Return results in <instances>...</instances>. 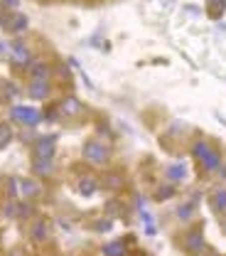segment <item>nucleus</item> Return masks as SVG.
<instances>
[{
  "mask_svg": "<svg viewBox=\"0 0 226 256\" xmlns=\"http://www.w3.org/2000/svg\"><path fill=\"white\" fill-rule=\"evenodd\" d=\"M59 108H62V114H66V116H76V114H81V101L74 98V96H69V98L62 101Z\"/></svg>",
  "mask_w": 226,
  "mask_h": 256,
  "instance_id": "7",
  "label": "nucleus"
},
{
  "mask_svg": "<svg viewBox=\"0 0 226 256\" xmlns=\"http://www.w3.org/2000/svg\"><path fill=\"white\" fill-rule=\"evenodd\" d=\"M103 254L106 256H123L126 254V246L118 242V244H108V246H103Z\"/></svg>",
  "mask_w": 226,
  "mask_h": 256,
  "instance_id": "14",
  "label": "nucleus"
},
{
  "mask_svg": "<svg viewBox=\"0 0 226 256\" xmlns=\"http://www.w3.org/2000/svg\"><path fill=\"white\" fill-rule=\"evenodd\" d=\"M27 92H30L32 98H47L49 96V84H47V79H32Z\"/></svg>",
  "mask_w": 226,
  "mask_h": 256,
  "instance_id": "6",
  "label": "nucleus"
},
{
  "mask_svg": "<svg viewBox=\"0 0 226 256\" xmlns=\"http://www.w3.org/2000/svg\"><path fill=\"white\" fill-rule=\"evenodd\" d=\"M10 116H12V121H17V124L30 126V128L37 126V124L42 121V114H39L37 108H30V106H12Z\"/></svg>",
  "mask_w": 226,
  "mask_h": 256,
  "instance_id": "1",
  "label": "nucleus"
},
{
  "mask_svg": "<svg viewBox=\"0 0 226 256\" xmlns=\"http://www.w3.org/2000/svg\"><path fill=\"white\" fill-rule=\"evenodd\" d=\"M96 229H101V232H106V229H111V222H98Z\"/></svg>",
  "mask_w": 226,
  "mask_h": 256,
  "instance_id": "21",
  "label": "nucleus"
},
{
  "mask_svg": "<svg viewBox=\"0 0 226 256\" xmlns=\"http://www.w3.org/2000/svg\"><path fill=\"white\" fill-rule=\"evenodd\" d=\"M44 234H47V232H44V224H34V229H32L34 239H44Z\"/></svg>",
  "mask_w": 226,
  "mask_h": 256,
  "instance_id": "19",
  "label": "nucleus"
},
{
  "mask_svg": "<svg viewBox=\"0 0 226 256\" xmlns=\"http://www.w3.org/2000/svg\"><path fill=\"white\" fill-rule=\"evenodd\" d=\"M0 25H5L10 32H22L25 28H27V18H25V15H20V12H12V15L0 18Z\"/></svg>",
  "mask_w": 226,
  "mask_h": 256,
  "instance_id": "4",
  "label": "nucleus"
},
{
  "mask_svg": "<svg viewBox=\"0 0 226 256\" xmlns=\"http://www.w3.org/2000/svg\"><path fill=\"white\" fill-rule=\"evenodd\" d=\"M30 76L32 79H47L49 76V69L39 62H30Z\"/></svg>",
  "mask_w": 226,
  "mask_h": 256,
  "instance_id": "9",
  "label": "nucleus"
},
{
  "mask_svg": "<svg viewBox=\"0 0 226 256\" xmlns=\"http://www.w3.org/2000/svg\"><path fill=\"white\" fill-rule=\"evenodd\" d=\"M170 194H172V188H167V190H162L160 194H158V197H160V200H165V197H170Z\"/></svg>",
  "mask_w": 226,
  "mask_h": 256,
  "instance_id": "22",
  "label": "nucleus"
},
{
  "mask_svg": "<svg viewBox=\"0 0 226 256\" xmlns=\"http://www.w3.org/2000/svg\"><path fill=\"white\" fill-rule=\"evenodd\" d=\"M54 156V136L49 138H39L34 143V158H42V160H52Z\"/></svg>",
  "mask_w": 226,
  "mask_h": 256,
  "instance_id": "3",
  "label": "nucleus"
},
{
  "mask_svg": "<svg viewBox=\"0 0 226 256\" xmlns=\"http://www.w3.org/2000/svg\"><path fill=\"white\" fill-rule=\"evenodd\" d=\"M10 60L17 64V66H30L32 62V57H30V52L22 47V44H15L12 50H10Z\"/></svg>",
  "mask_w": 226,
  "mask_h": 256,
  "instance_id": "5",
  "label": "nucleus"
},
{
  "mask_svg": "<svg viewBox=\"0 0 226 256\" xmlns=\"http://www.w3.org/2000/svg\"><path fill=\"white\" fill-rule=\"evenodd\" d=\"M185 246H187L190 252L204 249V239H202V234H199V232H190V234L185 236Z\"/></svg>",
  "mask_w": 226,
  "mask_h": 256,
  "instance_id": "8",
  "label": "nucleus"
},
{
  "mask_svg": "<svg viewBox=\"0 0 226 256\" xmlns=\"http://www.w3.org/2000/svg\"><path fill=\"white\" fill-rule=\"evenodd\" d=\"M7 54V47H5V42H0V57H5Z\"/></svg>",
  "mask_w": 226,
  "mask_h": 256,
  "instance_id": "23",
  "label": "nucleus"
},
{
  "mask_svg": "<svg viewBox=\"0 0 226 256\" xmlns=\"http://www.w3.org/2000/svg\"><path fill=\"white\" fill-rule=\"evenodd\" d=\"M170 178H172V180H180V178H185V170H182V165H172V168H170Z\"/></svg>",
  "mask_w": 226,
  "mask_h": 256,
  "instance_id": "17",
  "label": "nucleus"
},
{
  "mask_svg": "<svg viewBox=\"0 0 226 256\" xmlns=\"http://www.w3.org/2000/svg\"><path fill=\"white\" fill-rule=\"evenodd\" d=\"M2 89H5V96H7V98H12V96L17 94V89H15L12 82H2Z\"/></svg>",
  "mask_w": 226,
  "mask_h": 256,
  "instance_id": "18",
  "label": "nucleus"
},
{
  "mask_svg": "<svg viewBox=\"0 0 226 256\" xmlns=\"http://www.w3.org/2000/svg\"><path fill=\"white\" fill-rule=\"evenodd\" d=\"M190 214H192V207H190V204H187L185 210H180V217H182V220H187Z\"/></svg>",
  "mask_w": 226,
  "mask_h": 256,
  "instance_id": "20",
  "label": "nucleus"
},
{
  "mask_svg": "<svg viewBox=\"0 0 226 256\" xmlns=\"http://www.w3.org/2000/svg\"><path fill=\"white\" fill-rule=\"evenodd\" d=\"M34 172H39V175H47V172H52V160L34 158Z\"/></svg>",
  "mask_w": 226,
  "mask_h": 256,
  "instance_id": "12",
  "label": "nucleus"
},
{
  "mask_svg": "<svg viewBox=\"0 0 226 256\" xmlns=\"http://www.w3.org/2000/svg\"><path fill=\"white\" fill-rule=\"evenodd\" d=\"M224 8H226V0H209L207 2V10H209L212 18H219L224 12Z\"/></svg>",
  "mask_w": 226,
  "mask_h": 256,
  "instance_id": "10",
  "label": "nucleus"
},
{
  "mask_svg": "<svg viewBox=\"0 0 226 256\" xmlns=\"http://www.w3.org/2000/svg\"><path fill=\"white\" fill-rule=\"evenodd\" d=\"M212 204L217 207V210H226V192L219 190L214 197H212Z\"/></svg>",
  "mask_w": 226,
  "mask_h": 256,
  "instance_id": "16",
  "label": "nucleus"
},
{
  "mask_svg": "<svg viewBox=\"0 0 226 256\" xmlns=\"http://www.w3.org/2000/svg\"><path fill=\"white\" fill-rule=\"evenodd\" d=\"M20 188H22V194H27V197H34V194L39 192L32 180H20Z\"/></svg>",
  "mask_w": 226,
  "mask_h": 256,
  "instance_id": "15",
  "label": "nucleus"
},
{
  "mask_svg": "<svg viewBox=\"0 0 226 256\" xmlns=\"http://www.w3.org/2000/svg\"><path fill=\"white\" fill-rule=\"evenodd\" d=\"M84 158L89 160V162H106V160H108V150H106V146L91 140V143H86V148H84Z\"/></svg>",
  "mask_w": 226,
  "mask_h": 256,
  "instance_id": "2",
  "label": "nucleus"
},
{
  "mask_svg": "<svg viewBox=\"0 0 226 256\" xmlns=\"http://www.w3.org/2000/svg\"><path fill=\"white\" fill-rule=\"evenodd\" d=\"M96 185L98 182L94 180V178H81V180H79V192H81V194H91Z\"/></svg>",
  "mask_w": 226,
  "mask_h": 256,
  "instance_id": "11",
  "label": "nucleus"
},
{
  "mask_svg": "<svg viewBox=\"0 0 226 256\" xmlns=\"http://www.w3.org/2000/svg\"><path fill=\"white\" fill-rule=\"evenodd\" d=\"M10 140H12V128L7 124H0V148H5Z\"/></svg>",
  "mask_w": 226,
  "mask_h": 256,
  "instance_id": "13",
  "label": "nucleus"
}]
</instances>
